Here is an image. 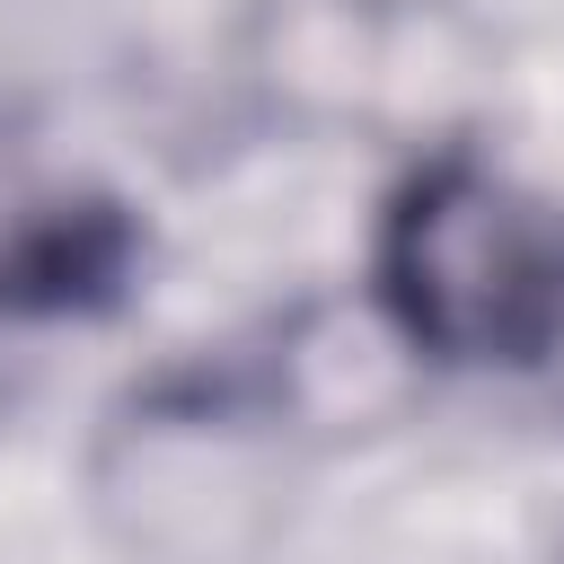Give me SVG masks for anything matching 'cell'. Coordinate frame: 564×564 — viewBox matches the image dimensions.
Listing matches in <instances>:
<instances>
[{
    "label": "cell",
    "instance_id": "obj_1",
    "mask_svg": "<svg viewBox=\"0 0 564 564\" xmlns=\"http://www.w3.org/2000/svg\"><path fill=\"white\" fill-rule=\"evenodd\" d=\"M361 317L423 379L564 370V194L485 141H414L370 203Z\"/></svg>",
    "mask_w": 564,
    "mask_h": 564
},
{
    "label": "cell",
    "instance_id": "obj_2",
    "mask_svg": "<svg viewBox=\"0 0 564 564\" xmlns=\"http://www.w3.org/2000/svg\"><path fill=\"white\" fill-rule=\"evenodd\" d=\"M150 220L26 106H0V326H97L132 308Z\"/></svg>",
    "mask_w": 564,
    "mask_h": 564
},
{
    "label": "cell",
    "instance_id": "obj_3",
    "mask_svg": "<svg viewBox=\"0 0 564 564\" xmlns=\"http://www.w3.org/2000/svg\"><path fill=\"white\" fill-rule=\"evenodd\" d=\"M555 564H564V546H555Z\"/></svg>",
    "mask_w": 564,
    "mask_h": 564
}]
</instances>
